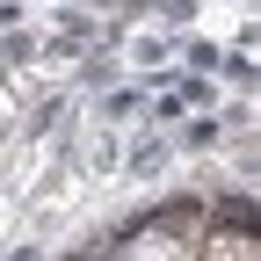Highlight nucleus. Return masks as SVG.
Segmentation results:
<instances>
[{"instance_id": "nucleus-1", "label": "nucleus", "mask_w": 261, "mask_h": 261, "mask_svg": "<svg viewBox=\"0 0 261 261\" xmlns=\"http://www.w3.org/2000/svg\"><path fill=\"white\" fill-rule=\"evenodd\" d=\"M123 261H196V247H189V240H174L167 225H152V232H138V240L123 247Z\"/></svg>"}, {"instance_id": "nucleus-2", "label": "nucleus", "mask_w": 261, "mask_h": 261, "mask_svg": "<svg viewBox=\"0 0 261 261\" xmlns=\"http://www.w3.org/2000/svg\"><path fill=\"white\" fill-rule=\"evenodd\" d=\"M196 261H261V247H254V232L225 225V232H211V240H203V254H196Z\"/></svg>"}]
</instances>
